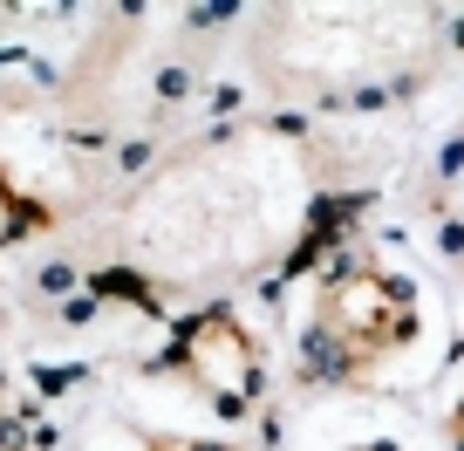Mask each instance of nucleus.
Instances as JSON below:
<instances>
[{
  "label": "nucleus",
  "instance_id": "nucleus-2",
  "mask_svg": "<svg viewBox=\"0 0 464 451\" xmlns=\"http://www.w3.org/2000/svg\"><path fill=\"white\" fill-rule=\"evenodd\" d=\"M450 15L376 0H280L239 28V69L280 117L376 110L430 89L450 62Z\"/></svg>",
  "mask_w": 464,
  "mask_h": 451
},
{
  "label": "nucleus",
  "instance_id": "nucleus-7",
  "mask_svg": "<svg viewBox=\"0 0 464 451\" xmlns=\"http://www.w3.org/2000/svg\"><path fill=\"white\" fill-rule=\"evenodd\" d=\"M444 445H450V451H464V390H458V404L444 410Z\"/></svg>",
  "mask_w": 464,
  "mask_h": 451
},
{
  "label": "nucleus",
  "instance_id": "nucleus-1",
  "mask_svg": "<svg viewBox=\"0 0 464 451\" xmlns=\"http://www.w3.org/2000/svg\"><path fill=\"white\" fill-rule=\"evenodd\" d=\"M362 178V158L307 117L212 123L89 219V253L116 288L205 308L328 253L342 219L369 205Z\"/></svg>",
  "mask_w": 464,
  "mask_h": 451
},
{
  "label": "nucleus",
  "instance_id": "nucleus-8",
  "mask_svg": "<svg viewBox=\"0 0 464 451\" xmlns=\"http://www.w3.org/2000/svg\"><path fill=\"white\" fill-rule=\"evenodd\" d=\"M171 451H218V445H198V437H164Z\"/></svg>",
  "mask_w": 464,
  "mask_h": 451
},
{
  "label": "nucleus",
  "instance_id": "nucleus-4",
  "mask_svg": "<svg viewBox=\"0 0 464 451\" xmlns=\"http://www.w3.org/2000/svg\"><path fill=\"white\" fill-rule=\"evenodd\" d=\"M158 369L178 377L191 397H205L218 417H246L266 397V342L246 328V315L232 301L185 308L164 356H158Z\"/></svg>",
  "mask_w": 464,
  "mask_h": 451
},
{
  "label": "nucleus",
  "instance_id": "nucleus-3",
  "mask_svg": "<svg viewBox=\"0 0 464 451\" xmlns=\"http://www.w3.org/2000/svg\"><path fill=\"white\" fill-rule=\"evenodd\" d=\"M423 335V301L417 280L396 274L376 253H334L321 260L307 288L301 342H294V377L314 390H348V383H376L396 356L417 349Z\"/></svg>",
  "mask_w": 464,
  "mask_h": 451
},
{
  "label": "nucleus",
  "instance_id": "nucleus-5",
  "mask_svg": "<svg viewBox=\"0 0 464 451\" xmlns=\"http://www.w3.org/2000/svg\"><path fill=\"white\" fill-rule=\"evenodd\" d=\"M423 226H430L437 260L464 280V117L450 123V137L437 144L430 172H423Z\"/></svg>",
  "mask_w": 464,
  "mask_h": 451
},
{
  "label": "nucleus",
  "instance_id": "nucleus-6",
  "mask_svg": "<svg viewBox=\"0 0 464 451\" xmlns=\"http://www.w3.org/2000/svg\"><path fill=\"white\" fill-rule=\"evenodd\" d=\"M0 451H28V431H21V404H14L7 369H0Z\"/></svg>",
  "mask_w": 464,
  "mask_h": 451
},
{
  "label": "nucleus",
  "instance_id": "nucleus-9",
  "mask_svg": "<svg viewBox=\"0 0 464 451\" xmlns=\"http://www.w3.org/2000/svg\"><path fill=\"white\" fill-rule=\"evenodd\" d=\"M348 451H403V445H390V437H369V445H348Z\"/></svg>",
  "mask_w": 464,
  "mask_h": 451
}]
</instances>
